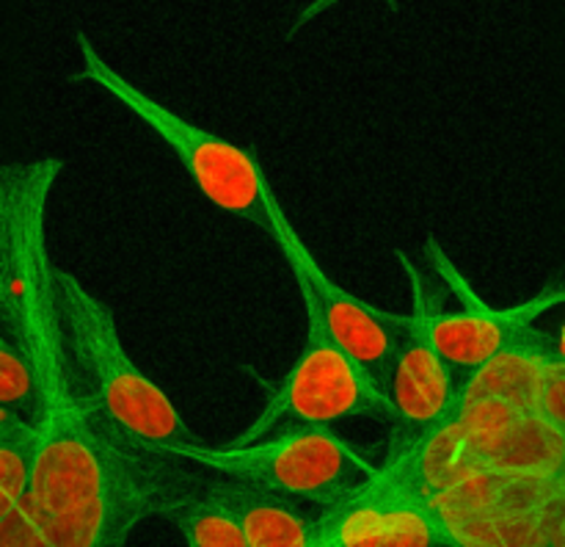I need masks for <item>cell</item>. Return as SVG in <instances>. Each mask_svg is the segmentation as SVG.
<instances>
[{
	"label": "cell",
	"mask_w": 565,
	"mask_h": 547,
	"mask_svg": "<svg viewBox=\"0 0 565 547\" xmlns=\"http://www.w3.org/2000/svg\"><path fill=\"white\" fill-rule=\"evenodd\" d=\"M0 407L33 425L42 420V392L31 362L3 329H0Z\"/></svg>",
	"instance_id": "obj_14"
},
{
	"label": "cell",
	"mask_w": 565,
	"mask_h": 547,
	"mask_svg": "<svg viewBox=\"0 0 565 547\" xmlns=\"http://www.w3.org/2000/svg\"><path fill=\"white\" fill-rule=\"evenodd\" d=\"M340 3H345V0H309V3L303 6L301 11H298L296 20H292L290 33H298V31H301V28H307L309 22H315V20H318V17H323L326 11L337 9V6H340ZM384 3H386V9H390V11L401 9V0H384Z\"/></svg>",
	"instance_id": "obj_17"
},
{
	"label": "cell",
	"mask_w": 565,
	"mask_h": 547,
	"mask_svg": "<svg viewBox=\"0 0 565 547\" xmlns=\"http://www.w3.org/2000/svg\"><path fill=\"white\" fill-rule=\"evenodd\" d=\"M463 545L436 503L423 470V445L359 481L351 492L315 514L312 547H456Z\"/></svg>",
	"instance_id": "obj_4"
},
{
	"label": "cell",
	"mask_w": 565,
	"mask_h": 547,
	"mask_svg": "<svg viewBox=\"0 0 565 547\" xmlns=\"http://www.w3.org/2000/svg\"><path fill=\"white\" fill-rule=\"evenodd\" d=\"M397 263L412 291V320L406 340L392 370V418L386 456H397L425 445L445 429L461 420L463 385L447 359L441 357L428 320V274L408 252H397Z\"/></svg>",
	"instance_id": "obj_9"
},
{
	"label": "cell",
	"mask_w": 565,
	"mask_h": 547,
	"mask_svg": "<svg viewBox=\"0 0 565 547\" xmlns=\"http://www.w3.org/2000/svg\"><path fill=\"white\" fill-rule=\"evenodd\" d=\"M561 357L563 351L555 335L530 326L516 343L497 354L463 385L461 414L472 412V409L533 414L539 407V392L546 370Z\"/></svg>",
	"instance_id": "obj_10"
},
{
	"label": "cell",
	"mask_w": 565,
	"mask_h": 547,
	"mask_svg": "<svg viewBox=\"0 0 565 547\" xmlns=\"http://www.w3.org/2000/svg\"><path fill=\"white\" fill-rule=\"evenodd\" d=\"M75 42L77 53H81L77 81L94 83L105 94H110L121 108L130 111L138 122H143L177 155L196 191L213 208L270 235V215L268 202H265L268 177L248 149L237 147L235 141L218 136V133L193 125L169 105L149 97L143 88L127 81L99 55L86 33H77Z\"/></svg>",
	"instance_id": "obj_3"
},
{
	"label": "cell",
	"mask_w": 565,
	"mask_h": 547,
	"mask_svg": "<svg viewBox=\"0 0 565 547\" xmlns=\"http://www.w3.org/2000/svg\"><path fill=\"white\" fill-rule=\"evenodd\" d=\"M353 418H392L390 392L381 390L367 370L337 346L318 326H307V343L287 368L257 418L230 445H248L281 425H331Z\"/></svg>",
	"instance_id": "obj_7"
},
{
	"label": "cell",
	"mask_w": 565,
	"mask_h": 547,
	"mask_svg": "<svg viewBox=\"0 0 565 547\" xmlns=\"http://www.w3.org/2000/svg\"><path fill=\"white\" fill-rule=\"evenodd\" d=\"M0 547H50L47 534L28 501H22L14 512L0 517Z\"/></svg>",
	"instance_id": "obj_15"
},
{
	"label": "cell",
	"mask_w": 565,
	"mask_h": 547,
	"mask_svg": "<svg viewBox=\"0 0 565 547\" xmlns=\"http://www.w3.org/2000/svg\"><path fill=\"white\" fill-rule=\"evenodd\" d=\"M535 412L565 434V357L555 359L544 376Z\"/></svg>",
	"instance_id": "obj_16"
},
{
	"label": "cell",
	"mask_w": 565,
	"mask_h": 547,
	"mask_svg": "<svg viewBox=\"0 0 565 547\" xmlns=\"http://www.w3.org/2000/svg\"><path fill=\"white\" fill-rule=\"evenodd\" d=\"M210 473L235 475L287 492L318 508L331 506L375 470L367 456L326 425H281L248 445H185L174 453Z\"/></svg>",
	"instance_id": "obj_5"
},
{
	"label": "cell",
	"mask_w": 565,
	"mask_h": 547,
	"mask_svg": "<svg viewBox=\"0 0 565 547\" xmlns=\"http://www.w3.org/2000/svg\"><path fill=\"white\" fill-rule=\"evenodd\" d=\"M64 160L0 164V329L22 348L42 392L28 506L50 547H119L149 517L202 490L207 470L149 451L97 418L72 374L47 246V208Z\"/></svg>",
	"instance_id": "obj_1"
},
{
	"label": "cell",
	"mask_w": 565,
	"mask_h": 547,
	"mask_svg": "<svg viewBox=\"0 0 565 547\" xmlns=\"http://www.w3.org/2000/svg\"><path fill=\"white\" fill-rule=\"evenodd\" d=\"M166 519H171V525L180 530L182 541L191 547H248L246 534H243L235 514L213 492H207L204 484L191 497L177 503L166 514Z\"/></svg>",
	"instance_id": "obj_12"
},
{
	"label": "cell",
	"mask_w": 565,
	"mask_h": 547,
	"mask_svg": "<svg viewBox=\"0 0 565 547\" xmlns=\"http://www.w3.org/2000/svg\"><path fill=\"white\" fill-rule=\"evenodd\" d=\"M39 453V429L9 414L0 425V517L14 512L33 484Z\"/></svg>",
	"instance_id": "obj_13"
},
{
	"label": "cell",
	"mask_w": 565,
	"mask_h": 547,
	"mask_svg": "<svg viewBox=\"0 0 565 547\" xmlns=\"http://www.w3.org/2000/svg\"><path fill=\"white\" fill-rule=\"evenodd\" d=\"M58 307L81 398L127 440L174 456L196 445L169 392L143 374L121 343L114 313L70 271L58 269Z\"/></svg>",
	"instance_id": "obj_2"
},
{
	"label": "cell",
	"mask_w": 565,
	"mask_h": 547,
	"mask_svg": "<svg viewBox=\"0 0 565 547\" xmlns=\"http://www.w3.org/2000/svg\"><path fill=\"white\" fill-rule=\"evenodd\" d=\"M204 486L235 514L248 547H312L315 514L303 512L298 497L210 470Z\"/></svg>",
	"instance_id": "obj_11"
},
{
	"label": "cell",
	"mask_w": 565,
	"mask_h": 547,
	"mask_svg": "<svg viewBox=\"0 0 565 547\" xmlns=\"http://www.w3.org/2000/svg\"><path fill=\"white\" fill-rule=\"evenodd\" d=\"M9 414H14V412H9V409H3V407H0V425H3V420L9 418Z\"/></svg>",
	"instance_id": "obj_18"
},
{
	"label": "cell",
	"mask_w": 565,
	"mask_h": 547,
	"mask_svg": "<svg viewBox=\"0 0 565 547\" xmlns=\"http://www.w3.org/2000/svg\"><path fill=\"white\" fill-rule=\"evenodd\" d=\"M425 257L434 271L428 276L430 335L461 385L516 343L541 315L565 304V285H552L513 307H491L434 238L425 243Z\"/></svg>",
	"instance_id": "obj_8"
},
{
	"label": "cell",
	"mask_w": 565,
	"mask_h": 547,
	"mask_svg": "<svg viewBox=\"0 0 565 547\" xmlns=\"http://www.w3.org/2000/svg\"><path fill=\"white\" fill-rule=\"evenodd\" d=\"M265 202H268L270 235L279 243L281 257L301 293L307 326H318L320 332H326L337 346L345 348L367 370L370 379L381 390L390 392L392 370L406 340L412 315L375 307L337 285L318 263L312 249L298 235L270 182L265 186Z\"/></svg>",
	"instance_id": "obj_6"
}]
</instances>
